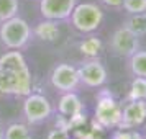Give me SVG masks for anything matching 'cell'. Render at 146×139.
I'll return each instance as SVG.
<instances>
[{"instance_id": "ba28073f", "label": "cell", "mask_w": 146, "mask_h": 139, "mask_svg": "<svg viewBox=\"0 0 146 139\" xmlns=\"http://www.w3.org/2000/svg\"><path fill=\"white\" fill-rule=\"evenodd\" d=\"M110 49L120 57H130L139 49V36L131 33L128 28L120 26L110 38Z\"/></svg>"}, {"instance_id": "603a6c76", "label": "cell", "mask_w": 146, "mask_h": 139, "mask_svg": "<svg viewBox=\"0 0 146 139\" xmlns=\"http://www.w3.org/2000/svg\"><path fill=\"white\" fill-rule=\"evenodd\" d=\"M0 139H3V128H2V125H0Z\"/></svg>"}, {"instance_id": "ffe728a7", "label": "cell", "mask_w": 146, "mask_h": 139, "mask_svg": "<svg viewBox=\"0 0 146 139\" xmlns=\"http://www.w3.org/2000/svg\"><path fill=\"white\" fill-rule=\"evenodd\" d=\"M112 139H143V138L135 129H121V128H117L112 134Z\"/></svg>"}, {"instance_id": "7402d4cb", "label": "cell", "mask_w": 146, "mask_h": 139, "mask_svg": "<svg viewBox=\"0 0 146 139\" xmlns=\"http://www.w3.org/2000/svg\"><path fill=\"white\" fill-rule=\"evenodd\" d=\"M102 3L107 5V7H112V8H121L123 0H102Z\"/></svg>"}, {"instance_id": "d4e9b609", "label": "cell", "mask_w": 146, "mask_h": 139, "mask_svg": "<svg viewBox=\"0 0 146 139\" xmlns=\"http://www.w3.org/2000/svg\"><path fill=\"white\" fill-rule=\"evenodd\" d=\"M143 139H146V138H143Z\"/></svg>"}, {"instance_id": "ac0fdd59", "label": "cell", "mask_w": 146, "mask_h": 139, "mask_svg": "<svg viewBox=\"0 0 146 139\" xmlns=\"http://www.w3.org/2000/svg\"><path fill=\"white\" fill-rule=\"evenodd\" d=\"M100 51V41L97 38H89L80 44V53L87 56L89 59L90 57H97V54Z\"/></svg>"}, {"instance_id": "44dd1931", "label": "cell", "mask_w": 146, "mask_h": 139, "mask_svg": "<svg viewBox=\"0 0 146 139\" xmlns=\"http://www.w3.org/2000/svg\"><path fill=\"white\" fill-rule=\"evenodd\" d=\"M46 139H71V136H69L67 128H56L48 132Z\"/></svg>"}, {"instance_id": "5bb4252c", "label": "cell", "mask_w": 146, "mask_h": 139, "mask_svg": "<svg viewBox=\"0 0 146 139\" xmlns=\"http://www.w3.org/2000/svg\"><path fill=\"white\" fill-rule=\"evenodd\" d=\"M3 139H33L30 126L25 123H10L3 129Z\"/></svg>"}, {"instance_id": "8992f818", "label": "cell", "mask_w": 146, "mask_h": 139, "mask_svg": "<svg viewBox=\"0 0 146 139\" xmlns=\"http://www.w3.org/2000/svg\"><path fill=\"white\" fill-rule=\"evenodd\" d=\"M49 82L61 93L76 92L80 85L79 70L77 67H74L72 64H67V62L56 64L49 74Z\"/></svg>"}, {"instance_id": "9c48e42d", "label": "cell", "mask_w": 146, "mask_h": 139, "mask_svg": "<svg viewBox=\"0 0 146 139\" xmlns=\"http://www.w3.org/2000/svg\"><path fill=\"white\" fill-rule=\"evenodd\" d=\"M77 0H40V13L44 20H69Z\"/></svg>"}, {"instance_id": "7a4b0ae2", "label": "cell", "mask_w": 146, "mask_h": 139, "mask_svg": "<svg viewBox=\"0 0 146 139\" xmlns=\"http://www.w3.org/2000/svg\"><path fill=\"white\" fill-rule=\"evenodd\" d=\"M33 36V30L21 16H13L2 21L0 25V43L7 49H23Z\"/></svg>"}, {"instance_id": "30bf717a", "label": "cell", "mask_w": 146, "mask_h": 139, "mask_svg": "<svg viewBox=\"0 0 146 139\" xmlns=\"http://www.w3.org/2000/svg\"><path fill=\"white\" fill-rule=\"evenodd\" d=\"M146 121V100H128L121 108V129H136Z\"/></svg>"}, {"instance_id": "9a60e30c", "label": "cell", "mask_w": 146, "mask_h": 139, "mask_svg": "<svg viewBox=\"0 0 146 139\" xmlns=\"http://www.w3.org/2000/svg\"><path fill=\"white\" fill-rule=\"evenodd\" d=\"M123 26L128 28L131 33L136 36H145L146 34V13H135L130 15L125 20Z\"/></svg>"}, {"instance_id": "277c9868", "label": "cell", "mask_w": 146, "mask_h": 139, "mask_svg": "<svg viewBox=\"0 0 146 139\" xmlns=\"http://www.w3.org/2000/svg\"><path fill=\"white\" fill-rule=\"evenodd\" d=\"M95 121L105 129H117L121 123V105L108 93H102L95 105Z\"/></svg>"}, {"instance_id": "8fae6325", "label": "cell", "mask_w": 146, "mask_h": 139, "mask_svg": "<svg viewBox=\"0 0 146 139\" xmlns=\"http://www.w3.org/2000/svg\"><path fill=\"white\" fill-rule=\"evenodd\" d=\"M82 101H80L79 95L76 92H66L62 93V97L59 98V103H58V113L61 116H66V118H74L82 113Z\"/></svg>"}, {"instance_id": "4fadbf2b", "label": "cell", "mask_w": 146, "mask_h": 139, "mask_svg": "<svg viewBox=\"0 0 146 139\" xmlns=\"http://www.w3.org/2000/svg\"><path fill=\"white\" fill-rule=\"evenodd\" d=\"M128 69L133 77H146V51H136L128 57Z\"/></svg>"}, {"instance_id": "cb8c5ba5", "label": "cell", "mask_w": 146, "mask_h": 139, "mask_svg": "<svg viewBox=\"0 0 146 139\" xmlns=\"http://www.w3.org/2000/svg\"><path fill=\"white\" fill-rule=\"evenodd\" d=\"M0 125H2V118H0Z\"/></svg>"}, {"instance_id": "e0dca14e", "label": "cell", "mask_w": 146, "mask_h": 139, "mask_svg": "<svg viewBox=\"0 0 146 139\" xmlns=\"http://www.w3.org/2000/svg\"><path fill=\"white\" fill-rule=\"evenodd\" d=\"M18 0H0V23L18 15Z\"/></svg>"}, {"instance_id": "d6986e66", "label": "cell", "mask_w": 146, "mask_h": 139, "mask_svg": "<svg viewBox=\"0 0 146 139\" xmlns=\"http://www.w3.org/2000/svg\"><path fill=\"white\" fill-rule=\"evenodd\" d=\"M121 8L126 13H146V0H123Z\"/></svg>"}, {"instance_id": "6da1fadb", "label": "cell", "mask_w": 146, "mask_h": 139, "mask_svg": "<svg viewBox=\"0 0 146 139\" xmlns=\"http://www.w3.org/2000/svg\"><path fill=\"white\" fill-rule=\"evenodd\" d=\"M31 70L18 49H10L0 56V93L27 97L31 93Z\"/></svg>"}, {"instance_id": "52a82bcc", "label": "cell", "mask_w": 146, "mask_h": 139, "mask_svg": "<svg viewBox=\"0 0 146 139\" xmlns=\"http://www.w3.org/2000/svg\"><path fill=\"white\" fill-rule=\"evenodd\" d=\"M77 70H79L80 85L87 87V88H99L107 84V79H108L107 69L97 57L84 61L77 67Z\"/></svg>"}, {"instance_id": "3957f363", "label": "cell", "mask_w": 146, "mask_h": 139, "mask_svg": "<svg viewBox=\"0 0 146 139\" xmlns=\"http://www.w3.org/2000/svg\"><path fill=\"white\" fill-rule=\"evenodd\" d=\"M69 20L71 25L80 33H94L104 21V12L97 3L84 2L74 7Z\"/></svg>"}, {"instance_id": "2e32d148", "label": "cell", "mask_w": 146, "mask_h": 139, "mask_svg": "<svg viewBox=\"0 0 146 139\" xmlns=\"http://www.w3.org/2000/svg\"><path fill=\"white\" fill-rule=\"evenodd\" d=\"M128 100H146V77H135L130 84Z\"/></svg>"}, {"instance_id": "5b68a950", "label": "cell", "mask_w": 146, "mask_h": 139, "mask_svg": "<svg viewBox=\"0 0 146 139\" xmlns=\"http://www.w3.org/2000/svg\"><path fill=\"white\" fill-rule=\"evenodd\" d=\"M53 115L51 101L41 93H30L23 100V116L28 125L44 123Z\"/></svg>"}, {"instance_id": "7c38bea8", "label": "cell", "mask_w": 146, "mask_h": 139, "mask_svg": "<svg viewBox=\"0 0 146 139\" xmlns=\"http://www.w3.org/2000/svg\"><path fill=\"white\" fill-rule=\"evenodd\" d=\"M33 34H36L41 41L44 43H54L59 38V26H58V21L53 20H43L40 21L36 28L33 30Z\"/></svg>"}]
</instances>
